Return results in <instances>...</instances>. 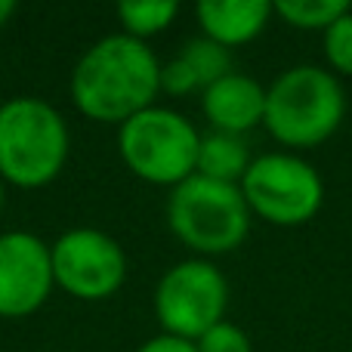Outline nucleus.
<instances>
[{"instance_id": "obj_21", "label": "nucleus", "mask_w": 352, "mask_h": 352, "mask_svg": "<svg viewBox=\"0 0 352 352\" xmlns=\"http://www.w3.org/2000/svg\"><path fill=\"white\" fill-rule=\"evenodd\" d=\"M0 207H3V186H0Z\"/></svg>"}, {"instance_id": "obj_6", "label": "nucleus", "mask_w": 352, "mask_h": 352, "mask_svg": "<svg viewBox=\"0 0 352 352\" xmlns=\"http://www.w3.org/2000/svg\"><path fill=\"white\" fill-rule=\"evenodd\" d=\"M244 201L275 226H303L322 210L324 182L312 164L297 155H260L241 179Z\"/></svg>"}, {"instance_id": "obj_8", "label": "nucleus", "mask_w": 352, "mask_h": 352, "mask_svg": "<svg viewBox=\"0 0 352 352\" xmlns=\"http://www.w3.org/2000/svg\"><path fill=\"white\" fill-rule=\"evenodd\" d=\"M50 256L53 278L80 300H102L115 294L127 272L118 241L96 229H74L62 235Z\"/></svg>"}, {"instance_id": "obj_5", "label": "nucleus", "mask_w": 352, "mask_h": 352, "mask_svg": "<svg viewBox=\"0 0 352 352\" xmlns=\"http://www.w3.org/2000/svg\"><path fill=\"white\" fill-rule=\"evenodd\" d=\"M121 155L136 176L158 186H179L198 167L201 136L170 109H146L121 124Z\"/></svg>"}, {"instance_id": "obj_16", "label": "nucleus", "mask_w": 352, "mask_h": 352, "mask_svg": "<svg viewBox=\"0 0 352 352\" xmlns=\"http://www.w3.org/2000/svg\"><path fill=\"white\" fill-rule=\"evenodd\" d=\"M324 56L331 68L352 78V10L343 12L328 31H324Z\"/></svg>"}, {"instance_id": "obj_3", "label": "nucleus", "mask_w": 352, "mask_h": 352, "mask_svg": "<svg viewBox=\"0 0 352 352\" xmlns=\"http://www.w3.org/2000/svg\"><path fill=\"white\" fill-rule=\"evenodd\" d=\"M68 155V130L59 111L41 99L0 105V176L25 188L50 182Z\"/></svg>"}, {"instance_id": "obj_13", "label": "nucleus", "mask_w": 352, "mask_h": 352, "mask_svg": "<svg viewBox=\"0 0 352 352\" xmlns=\"http://www.w3.org/2000/svg\"><path fill=\"white\" fill-rule=\"evenodd\" d=\"M179 59L192 68L195 80L198 87H213L217 80H223L226 74H232V56H229V47L223 43L210 41V37H198V41H188L182 47Z\"/></svg>"}, {"instance_id": "obj_12", "label": "nucleus", "mask_w": 352, "mask_h": 352, "mask_svg": "<svg viewBox=\"0 0 352 352\" xmlns=\"http://www.w3.org/2000/svg\"><path fill=\"white\" fill-rule=\"evenodd\" d=\"M250 167V155H248V142L235 133H223L213 130L210 136H204L198 146V176L217 182H232L238 186V179H244Z\"/></svg>"}, {"instance_id": "obj_15", "label": "nucleus", "mask_w": 352, "mask_h": 352, "mask_svg": "<svg viewBox=\"0 0 352 352\" xmlns=\"http://www.w3.org/2000/svg\"><path fill=\"white\" fill-rule=\"evenodd\" d=\"M176 10L179 6L173 0H124L118 6V16H121L124 28L130 31V37H148V34H158L164 31L167 25L173 22Z\"/></svg>"}, {"instance_id": "obj_7", "label": "nucleus", "mask_w": 352, "mask_h": 352, "mask_svg": "<svg viewBox=\"0 0 352 352\" xmlns=\"http://www.w3.org/2000/svg\"><path fill=\"white\" fill-rule=\"evenodd\" d=\"M229 303V285L223 272L204 260H186L161 278L155 294L158 322L167 334L182 340H201L223 322Z\"/></svg>"}, {"instance_id": "obj_17", "label": "nucleus", "mask_w": 352, "mask_h": 352, "mask_svg": "<svg viewBox=\"0 0 352 352\" xmlns=\"http://www.w3.org/2000/svg\"><path fill=\"white\" fill-rule=\"evenodd\" d=\"M195 346H198V352H254L250 337L229 322H219L217 328H210Z\"/></svg>"}, {"instance_id": "obj_1", "label": "nucleus", "mask_w": 352, "mask_h": 352, "mask_svg": "<svg viewBox=\"0 0 352 352\" xmlns=\"http://www.w3.org/2000/svg\"><path fill=\"white\" fill-rule=\"evenodd\" d=\"M161 90V65L152 50L130 34L99 41L72 74V96L96 121H130L152 109Z\"/></svg>"}, {"instance_id": "obj_20", "label": "nucleus", "mask_w": 352, "mask_h": 352, "mask_svg": "<svg viewBox=\"0 0 352 352\" xmlns=\"http://www.w3.org/2000/svg\"><path fill=\"white\" fill-rule=\"evenodd\" d=\"M12 10H16L12 0H0V25H6V19L12 16Z\"/></svg>"}, {"instance_id": "obj_11", "label": "nucleus", "mask_w": 352, "mask_h": 352, "mask_svg": "<svg viewBox=\"0 0 352 352\" xmlns=\"http://www.w3.org/2000/svg\"><path fill=\"white\" fill-rule=\"evenodd\" d=\"M275 6L269 0H201L198 22L210 41L223 47L248 43L266 28Z\"/></svg>"}, {"instance_id": "obj_9", "label": "nucleus", "mask_w": 352, "mask_h": 352, "mask_svg": "<svg viewBox=\"0 0 352 352\" xmlns=\"http://www.w3.org/2000/svg\"><path fill=\"white\" fill-rule=\"evenodd\" d=\"M53 256L28 232L0 235V316H28L53 287Z\"/></svg>"}, {"instance_id": "obj_4", "label": "nucleus", "mask_w": 352, "mask_h": 352, "mask_svg": "<svg viewBox=\"0 0 352 352\" xmlns=\"http://www.w3.org/2000/svg\"><path fill=\"white\" fill-rule=\"evenodd\" d=\"M167 219L179 241L201 254H229L248 238L250 207L241 186L192 173L173 188Z\"/></svg>"}, {"instance_id": "obj_19", "label": "nucleus", "mask_w": 352, "mask_h": 352, "mask_svg": "<svg viewBox=\"0 0 352 352\" xmlns=\"http://www.w3.org/2000/svg\"><path fill=\"white\" fill-rule=\"evenodd\" d=\"M140 352H198L192 340H182V337H173V334H164V337H155L148 340Z\"/></svg>"}, {"instance_id": "obj_10", "label": "nucleus", "mask_w": 352, "mask_h": 352, "mask_svg": "<svg viewBox=\"0 0 352 352\" xmlns=\"http://www.w3.org/2000/svg\"><path fill=\"white\" fill-rule=\"evenodd\" d=\"M204 115L223 133L241 136L266 115V90L248 74H226L204 90Z\"/></svg>"}, {"instance_id": "obj_14", "label": "nucleus", "mask_w": 352, "mask_h": 352, "mask_svg": "<svg viewBox=\"0 0 352 352\" xmlns=\"http://www.w3.org/2000/svg\"><path fill=\"white\" fill-rule=\"evenodd\" d=\"M272 6L287 25L309 31H328L343 12H349L346 0H278Z\"/></svg>"}, {"instance_id": "obj_2", "label": "nucleus", "mask_w": 352, "mask_h": 352, "mask_svg": "<svg viewBox=\"0 0 352 352\" xmlns=\"http://www.w3.org/2000/svg\"><path fill=\"white\" fill-rule=\"evenodd\" d=\"M346 115L340 80L318 65L287 68L266 90V130L291 148H312L337 133Z\"/></svg>"}, {"instance_id": "obj_18", "label": "nucleus", "mask_w": 352, "mask_h": 352, "mask_svg": "<svg viewBox=\"0 0 352 352\" xmlns=\"http://www.w3.org/2000/svg\"><path fill=\"white\" fill-rule=\"evenodd\" d=\"M161 90L173 93V96H182V93H192L198 90V80H195L192 68L186 65V62L176 56L173 62H167L164 68H161Z\"/></svg>"}]
</instances>
